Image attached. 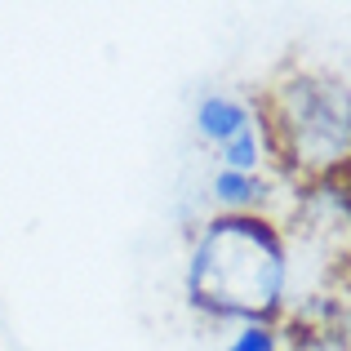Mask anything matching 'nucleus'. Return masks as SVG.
<instances>
[{
	"label": "nucleus",
	"mask_w": 351,
	"mask_h": 351,
	"mask_svg": "<svg viewBox=\"0 0 351 351\" xmlns=\"http://www.w3.org/2000/svg\"><path fill=\"white\" fill-rule=\"evenodd\" d=\"M289 254L285 240L258 214H218L205 223L187 263L191 307L223 320L267 325L285 302Z\"/></svg>",
	"instance_id": "1"
},
{
	"label": "nucleus",
	"mask_w": 351,
	"mask_h": 351,
	"mask_svg": "<svg viewBox=\"0 0 351 351\" xmlns=\"http://www.w3.org/2000/svg\"><path fill=\"white\" fill-rule=\"evenodd\" d=\"M271 134L276 152L289 160V169L307 178H325L347 160V85L334 76H293L271 98Z\"/></svg>",
	"instance_id": "2"
},
{
	"label": "nucleus",
	"mask_w": 351,
	"mask_h": 351,
	"mask_svg": "<svg viewBox=\"0 0 351 351\" xmlns=\"http://www.w3.org/2000/svg\"><path fill=\"white\" fill-rule=\"evenodd\" d=\"M254 120L258 116L249 112L240 98H232V94H209V98H200V107H196V134L205 138L209 147H227L236 134H245Z\"/></svg>",
	"instance_id": "3"
},
{
	"label": "nucleus",
	"mask_w": 351,
	"mask_h": 351,
	"mask_svg": "<svg viewBox=\"0 0 351 351\" xmlns=\"http://www.w3.org/2000/svg\"><path fill=\"white\" fill-rule=\"evenodd\" d=\"M263 191H267V182L258 173H232V169L214 173V200L223 205V214H249L263 200Z\"/></svg>",
	"instance_id": "4"
},
{
	"label": "nucleus",
	"mask_w": 351,
	"mask_h": 351,
	"mask_svg": "<svg viewBox=\"0 0 351 351\" xmlns=\"http://www.w3.org/2000/svg\"><path fill=\"white\" fill-rule=\"evenodd\" d=\"M218 160H223V169H232V173H258V169H263V165H267L263 120H254L245 134H236L227 147H218Z\"/></svg>",
	"instance_id": "5"
},
{
	"label": "nucleus",
	"mask_w": 351,
	"mask_h": 351,
	"mask_svg": "<svg viewBox=\"0 0 351 351\" xmlns=\"http://www.w3.org/2000/svg\"><path fill=\"white\" fill-rule=\"evenodd\" d=\"M227 351H280L271 325H240L236 338L227 343Z\"/></svg>",
	"instance_id": "6"
}]
</instances>
